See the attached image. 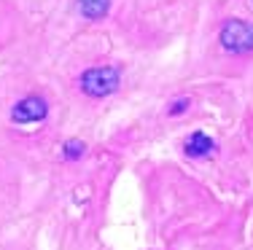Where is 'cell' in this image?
<instances>
[{"instance_id":"obj_1","label":"cell","mask_w":253,"mask_h":250,"mask_svg":"<svg viewBox=\"0 0 253 250\" xmlns=\"http://www.w3.org/2000/svg\"><path fill=\"white\" fill-rule=\"evenodd\" d=\"M218 43L229 54H251L253 51V25L245 19H226L218 30Z\"/></svg>"},{"instance_id":"obj_2","label":"cell","mask_w":253,"mask_h":250,"mask_svg":"<svg viewBox=\"0 0 253 250\" xmlns=\"http://www.w3.org/2000/svg\"><path fill=\"white\" fill-rule=\"evenodd\" d=\"M78 83H81V92L89 97H108L119 89L122 75L116 68H89Z\"/></svg>"},{"instance_id":"obj_3","label":"cell","mask_w":253,"mask_h":250,"mask_svg":"<svg viewBox=\"0 0 253 250\" xmlns=\"http://www.w3.org/2000/svg\"><path fill=\"white\" fill-rule=\"evenodd\" d=\"M46 113H49L46 100L25 97V100H19V103L14 105V110H11V121L14 124H38V121L46 118Z\"/></svg>"},{"instance_id":"obj_4","label":"cell","mask_w":253,"mask_h":250,"mask_svg":"<svg viewBox=\"0 0 253 250\" xmlns=\"http://www.w3.org/2000/svg\"><path fill=\"white\" fill-rule=\"evenodd\" d=\"M186 156H191V159H205V156H210V153L215 151V140L210 138V135H205V132H191L189 138H186Z\"/></svg>"},{"instance_id":"obj_5","label":"cell","mask_w":253,"mask_h":250,"mask_svg":"<svg viewBox=\"0 0 253 250\" xmlns=\"http://www.w3.org/2000/svg\"><path fill=\"white\" fill-rule=\"evenodd\" d=\"M78 11H81V16L97 22L111 11V0H78Z\"/></svg>"},{"instance_id":"obj_6","label":"cell","mask_w":253,"mask_h":250,"mask_svg":"<svg viewBox=\"0 0 253 250\" xmlns=\"http://www.w3.org/2000/svg\"><path fill=\"white\" fill-rule=\"evenodd\" d=\"M84 156V143L81 140H68L65 143V159L68 162H76V159Z\"/></svg>"},{"instance_id":"obj_7","label":"cell","mask_w":253,"mask_h":250,"mask_svg":"<svg viewBox=\"0 0 253 250\" xmlns=\"http://www.w3.org/2000/svg\"><path fill=\"white\" fill-rule=\"evenodd\" d=\"M189 100L186 97H180V100H175V103L170 105V108H167V113H170V116H180V113H186V108H189Z\"/></svg>"}]
</instances>
